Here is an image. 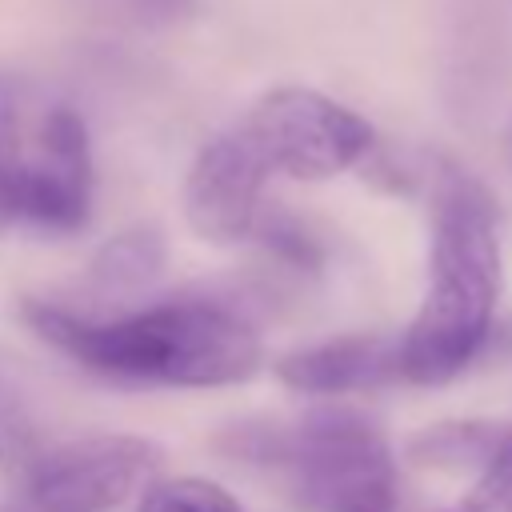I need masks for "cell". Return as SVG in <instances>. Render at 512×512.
<instances>
[{"mask_svg": "<svg viewBox=\"0 0 512 512\" xmlns=\"http://www.w3.org/2000/svg\"><path fill=\"white\" fill-rule=\"evenodd\" d=\"M136 512H240V500L204 476H172L148 480Z\"/></svg>", "mask_w": 512, "mask_h": 512, "instance_id": "13", "label": "cell"}, {"mask_svg": "<svg viewBox=\"0 0 512 512\" xmlns=\"http://www.w3.org/2000/svg\"><path fill=\"white\" fill-rule=\"evenodd\" d=\"M168 264V244L156 224H132L104 240L88 264V284L96 292H140L160 280Z\"/></svg>", "mask_w": 512, "mask_h": 512, "instance_id": "10", "label": "cell"}, {"mask_svg": "<svg viewBox=\"0 0 512 512\" xmlns=\"http://www.w3.org/2000/svg\"><path fill=\"white\" fill-rule=\"evenodd\" d=\"M248 240H256L260 248H268L276 260H284L296 272H316L324 264V248L312 236V228H304L300 216H292L288 208H276V204L272 208L268 204L260 208Z\"/></svg>", "mask_w": 512, "mask_h": 512, "instance_id": "12", "label": "cell"}, {"mask_svg": "<svg viewBox=\"0 0 512 512\" xmlns=\"http://www.w3.org/2000/svg\"><path fill=\"white\" fill-rule=\"evenodd\" d=\"M92 144L76 108L56 104L40 124V156H0V224L72 236L92 220Z\"/></svg>", "mask_w": 512, "mask_h": 512, "instance_id": "5", "label": "cell"}, {"mask_svg": "<svg viewBox=\"0 0 512 512\" xmlns=\"http://www.w3.org/2000/svg\"><path fill=\"white\" fill-rule=\"evenodd\" d=\"M508 160H512V124H508Z\"/></svg>", "mask_w": 512, "mask_h": 512, "instance_id": "17", "label": "cell"}, {"mask_svg": "<svg viewBox=\"0 0 512 512\" xmlns=\"http://www.w3.org/2000/svg\"><path fill=\"white\" fill-rule=\"evenodd\" d=\"M452 512H512V424L496 444V452L476 472L472 492Z\"/></svg>", "mask_w": 512, "mask_h": 512, "instance_id": "14", "label": "cell"}, {"mask_svg": "<svg viewBox=\"0 0 512 512\" xmlns=\"http://www.w3.org/2000/svg\"><path fill=\"white\" fill-rule=\"evenodd\" d=\"M236 460L272 468L312 512H396V456L356 408H312L292 424H240L220 436Z\"/></svg>", "mask_w": 512, "mask_h": 512, "instance_id": "3", "label": "cell"}, {"mask_svg": "<svg viewBox=\"0 0 512 512\" xmlns=\"http://www.w3.org/2000/svg\"><path fill=\"white\" fill-rule=\"evenodd\" d=\"M160 468V444L108 432L48 448L28 468V500L40 512H108Z\"/></svg>", "mask_w": 512, "mask_h": 512, "instance_id": "7", "label": "cell"}, {"mask_svg": "<svg viewBox=\"0 0 512 512\" xmlns=\"http://www.w3.org/2000/svg\"><path fill=\"white\" fill-rule=\"evenodd\" d=\"M428 216V284L400 336V380L436 388L488 340L500 300V232L492 192L460 164H440Z\"/></svg>", "mask_w": 512, "mask_h": 512, "instance_id": "2", "label": "cell"}, {"mask_svg": "<svg viewBox=\"0 0 512 512\" xmlns=\"http://www.w3.org/2000/svg\"><path fill=\"white\" fill-rule=\"evenodd\" d=\"M268 164L240 128L212 136L184 176V220L208 244H240L264 208Z\"/></svg>", "mask_w": 512, "mask_h": 512, "instance_id": "8", "label": "cell"}, {"mask_svg": "<svg viewBox=\"0 0 512 512\" xmlns=\"http://www.w3.org/2000/svg\"><path fill=\"white\" fill-rule=\"evenodd\" d=\"M432 24L448 112L488 120L512 80V0H432Z\"/></svg>", "mask_w": 512, "mask_h": 512, "instance_id": "6", "label": "cell"}, {"mask_svg": "<svg viewBox=\"0 0 512 512\" xmlns=\"http://www.w3.org/2000/svg\"><path fill=\"white\" fill-rule=\"evenodd\" d=\"M268 172L292 180H332L356 168L372 144V124L316 88H272L236 124Z\"/></svg>", "mask_w": 512, "mask_h": 512, "instance_id": "4", "label": "cell"}, {"mask_svg": "<svg viewBox=\"0 0 512 512\" xmlns=\"http://www.w3.org/2000/svg\"><path fill=\"white\" fill-rule=\"evenodd\" d=\"M20 320L72 364L128 384L228 388L264 360L256 324L216 296H176L124 316H80L28 296Z\"/></svg>", "mask_w": 512, "mask_h": 512, "instance_id": "1", "label": "cell"}, {"mask_svg": "<svg viewBox=\"0 0 512 512\" xmlns=\"http://www.w3.org/2000/svg\"><path fill=\"white\" fill-rule=\"evenodd\" d=\"M276 380L304 396H344L400 384V336L348 332L276 360Z\"/></svg>", "mask_w": 512, "mask_h": 512, "instance_id": "9", "label": "cell"}, {"mask_svg": "<svg viewBox=\"0 0 512 512\" xmlns=\"http://www.w3.org/2000/svg\"><path fill=\"white\" fill-rule=\"evenodd\" d=\"M0 412H12V392H8V380L0 376Z\"/></svg>", "mask_w": 512, "mask_h": 512, "instance_id": "16", "label": "cell"}, {"mask_svg": "<svg viewBox=\"0 0 512 512\" xmlns=\"http://www.w3.org/2000/svg\"><path fill=\"white\" fill-rule=\"evenodd\" d=\"M12 128H16V112H12V92L0 80V156L12 152Z\"/></svg>", "mask_w": 512, "mask_h": 512, "instance_id": "15", "label": "cell"}, {"mask_svg": "<svg viewBox=\"0 0 512 512\" xmlns=\"http://www.w3.org/2000/svg\"><path fill=\"white\" fill-rule=\"evenodd\" d=\"M508 424L496 420H448L416 432L404 448V456L416 468H440V472H480L484 460L504 440Z\"/></svg>", "mask_w": 512, "mask_h": 512, "instance_id": "11", "label": "cell"}]
</instances>
